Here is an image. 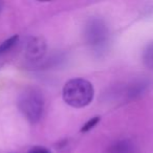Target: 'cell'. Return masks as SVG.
<instances>
[{"label": "cell", "instance_id": "obj_1", "mask_svg": "<svg viewBox=\"0 0 153 153\" xmlns=\"http://www.w3.org/2000/svg\"><path fill=\"white\" fill-rule=\"evenodd\" d=\"M94 96V86L84 79H72L63 87V99L66 104L74 108H82L90 104Z\"/></svg>", "mask_w": 153, "mask_h": 153}, {"label": "cell", "instance_id": "obj_2", "mask_svg": "<svg viewBox=\"0 0 153 153\" xmlns=\"http://www.w3.org/2000/svg\"><path fill=\"white\" fill-rule=\"evenodd\" d=\"M43 106L44 102L42 96L33 89L24 91L19 99L20 111L32 123H36L41 117Z\"/></svg>", "mask_w": 153, "mask_h": 153}, {"label": "cell", "instance_id": "obj_3", "mask_svg": "<svg viewBox=\"0 0 153 153\" xmlns=\"http://www.w3.org/2000/svg\"><path fill=\"white\" fill-rule=\"evenodd\" d=\"M107 34H108V30L101 20L100 21L92 20L88 25L87 36L90 44L96 45V46H102L107 39Z\"/></svg>", "mask_w": 153, "mask_h": 153}, {"label": "cell", "instance_id": "obj_4", "mask_svg": "<svg viewBox=\"0 0 153 153\" xmlns=\"http://www.w3.org/2000/svg\"><path fill=\"white\" fill-rule=\"evenodd\" d=\"M45 49V45L39 39H33L27 46V53L30 58H39L43 55Z\"/></svg>", "mask_w": 153, "mask_h": 153}, {"label": "cell", "instance_id": "obj_5", "mask_svg": "<svg viewBox=\"0 0 153 153\" xmlns=\"http://www.w3.org/2000/svg\"><path fill=\"white\" fill-rule=\"evenodd\" d=\"M143 61L149 69L153 70V41L145 47L143 53Z\"/></svg>", "mask_w": 153, "mask_h": 153}, {"label": "cell", "instance_id": "obj_6", "mask_svg": "<svg viewBox=\"0 0 153 153\" xmlns=\"http://www.w3.org/2000/svg\"><path fill=\"white\" fill-rule=\"evenodd\" d=\"M113 153H135V149L133 148L129 142H120L115 145L112 150Z\"/></svg>", "mask_w": 153, "mask_h": 153}, {"label": "cell", "instance_id": "obj_7", "mask_svg": "<svg viewBox=\"0 0 153 153\" xmlns=\"http://www.w3.org/2000/svg\"><path fill=\"white\" fill-rule=\"evenodd\" d=\"M18 39H19V36L16 35V36L11 37L10 39H7V40H5L4 42L1 43V44H0V55H2V53H4L5 51H10V49L16 44Z\"/></svg>", "mask_w": 153, "mask_h": 153}, {"label": "cell", "instance_id": "obj_8", "mask_svg": "<svg viewBox=\"0 0 153 153\" xmlns=\"http://www.w3.org/2000/svg\"><path fill=\"white\" fill-rule=\"evenodd\" d=\"M100 122V117H91L88 122H86L85 124L83 125V127L81 128V132H88L89 130H91L97 124Z\"/></svg>", "mask_w": 153, "mask_h": 153}, {"label": "cell", "instance_id": "obj_9", "mask_svg": "<svg viewBox=\"0 0 153 153\" xmlns=\"http://www.w3.org/2000/svg\"><path fill=\"white\" fill-rule=\"evenodd\" d=\"M28 153H51L46 148L44 147H40V146H37L34 147L33 149H30V151Z\"/></svg>", "mask_w": 153, "mask_h": 153}, {"label": "cell", "instance_id": "obj_10", "mask_svg": "<svg viewBox=\"0 0 153 153\" xmlns=\"http://www.w3.org/2000/svg\"><path fill=\"white\" fill-rule=\"evenodd\" d=\"M2 2H0V11H1V10H2Z\"/></svg>", "mask_w": 153, "mask_h": 153}]
</instances>
